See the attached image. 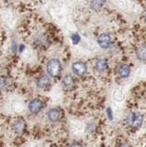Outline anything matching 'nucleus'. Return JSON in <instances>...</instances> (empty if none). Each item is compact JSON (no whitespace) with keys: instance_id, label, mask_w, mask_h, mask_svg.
Instances as JSON below:
<instances>
[{"instance_id":"1","label":"nucleus","mask_w":146,"mask_h":147,"mask_svg":"<svg viewBox=\"0 0 146 147\" xmlns=\"http://www.w3.org/2000/svg\"><path fill=\"white\" fill-rule=\"evenodd\" d=\"M46 70L49 76L58 77L62 73V63L58 59H52L47 63Z\"/></svg>"},{"instance_id":"2","label":"nucleus","mask_w":146,"mask_h":147,"mask_svg":"<svg viewBox=\"0 0 146 147\" xmlns=\"http://www.w3.org/2000/svg\"><path fill=\"white\" fill-rule=\"evenodd\" d=\"M126 122L129 126L133 129H139L143 122V115L139 112L132 111L126 117Z\"/></svg>"},{"instance_id":"3","label":"nucleus","mask_w":146,"mask_h":147,"mask_svg":"<svg viewBox=\"0 0 146 147\" xmlns=\"http://www.w3.org/2000/svg\"><path fill=\"white\" fill-rule=\"evenodd\" d=\"M44 106H45L44 101L42 98H36L30 101V103L28 105V109L31 114L37 115L44 109Z\"/></svg>"},{"instance_id":"4","label":"nucleus","mask_w":146,"mask_h":147,"mask_svg":"<svg viewBox=\"0 0 146 147\" xmlns=\"http://www.w3.org/2000/svg\"><path fill=\"white\" fill-rule=\"evenodd\" d=\"M63 117V110L59 107L52 108L47 112V118L52 122H57L59 121H61Z\"/></svg>"},{"instance_id":"5","label":"nucleus","mask_w":146,"mask_h":147,"mask_svg":"<svg viewBox=\"0 0 146 147\" xmlns=\"http://www.w3.org/2000/svg\"><path fill=\"white\" fill-rule=\"evenodd\" d=\"M72 71L75 75L78 76H83L85 75V73L87 72V65L84 62H75L72 64Z\"/></svg>"},{"instance_id":"6","label":"nucleus","mask_w":146,"mask_h":147,"mask_svg":"<svg viewBox=\"0 0 146 147\" xmlns=\"http://www.w3.org/2000/svg\"><path fill=\"white\" fill-rule=\"evenodd\" d=\"M98 42L99 46L103 49H108L111 46L112 40H111V37L108 33H102L98 37Z\"/></svg>"},{"instance_id":"7","label":"nucleus","mask_w":146,"mask_h":147,"mask_svg":"<svg viewBox=\"0 0 146 147\" xmlns=\"http://www.w3.org/2000/svg\"><path fill=\"white\" fill-rule=\"evenodd\" d=\"M36 85L40 89H47L51 86V78L46 75L40 76L36 81Z\"/></svg>"},{"instance_id":"8","label":"nucleus","mask_w":146,"mask_h":147,"mask_svg":"<svg viewBox=\"0 0 146 147\" xmlns=\"http://www.w3.org/2000/svg\"><path fill=\"white\" fill-rule=\"evenodd\" d=\"M117 72L120 77L127 78L131 74V68L126 63H120L117 67Z\"/></svg>"},{"instance_id":"9","label":"nucleus","mask_w":146,"mask_h":147,"mask_svg":"<svg viewBox=\"0 0 146 147\" xmlns=\"http://www.w3.org/2000/svg\"><path fill=\"white\" fill-rule=\"evenodd\" d=\"M12 128H13V131H14L16 133H19V134H20V133H21L22 131H23L25 130V128H26L25 121L23 119H21V118L17 119L16 121H14V123H13Z\"/></svg>"},{"instance_id":"10","label":"nucleus","mask_w":146,"mask_h":147,"mask_svg":"<svg viewBox=\"0 0 146 147\" xmlns=\"http://www.w3.org/2000/svg\"><path fill=\"white\" fill-rule=\"evenodd\" d=\"M62 84H63V86L65 87V88L70 90V89H73L75 87V82L74 77L70 75H67L63 77V79L62 81Z\"/></svg>"},{"instance_id":"11","label":"nucleus","mask_w":146,"mask_h":147,"mask_svg":"<svg viewBox=\"0 0 146 147\" xmlns=\"http://www.w3.org/2000/svg\"><path fill=\"white\" fill-rule=\"evenodd\" d=\"M108 62L106 59H98L95 64L96 70L99 73H103L108 69Z\"/></svg>"},{"instance_id":"12","label":"nucleus","mask_w":146,"mask_h":147,"mask_svg":"<svg viewBox=\"0 0 146 147\" xmlns=\"http://www.w3.org/2000/svg\"><path fill=\"white\" fill-rule=\"evenodd\" d=\"M137 57H138L141 61H145L146 60V45H141L138 47L136 51Z\"/></svg>"},{"instance_id":"13","label":"nucleus","mask_w":146,"mask_h":147,"mask_svg":"<svg viewBox=\"0 0 146 147\" xmlns=\"http://www.w3.org/2000/svg\"><path fill=\"white\" fill-rule=\"evenodd\" d=\"M104 5V0H95V1L92 2V5H91V7H92L94 9H100Z\"/></svg>"},{"instance_id":"14","label":"nucleus","mask_w":146,"mask_h":147,"mask_svg":"<svg viewBox=\"0 0 146 147\" xmlns=\"http://www.w3.org/2000/svg\"><path fill=\"white\" fill-rule=\"evenodd\" d=\"M71 40H72L73 43H74V44H77L80 41V36L77 33H74L71 36Z\"/></svg>"},{"instance_id":"15","label":"nucleus","mask_w":146,"mask_h":147,"mask_svg":"<svg viewBox=\"0 0 146 147\" xmlns=\"http://www.w3.org/2000/svg\"><path fill=\"white\" fill-rule=\"evenodd\" d=\"M107 114H108V118L109 119H113V111L111 108H108L107 109Z\"/></svg>"},{"instance_id":"16","label":"nucleus","mask_w":146,"mask_h":147,"mask_svg":"<svg viewBox=\"0 0 146 147\" xmlns=\"http://www.w3.org/2000/svg\"><path fill=\"white\" fill-rule=\"evenodd\" d=\"M70 147H83L80 142H73V144L70 145Z\"/></svg>"},{"instance_id":"17","label":"nucleus","mask_w":146,"mask_h":147,"mask_svg":"<svg viewBox=\"0 0 146 147\" xmlns=\"http://www.w3.org/2000/svg\"><path fill=\"white\" fill-rule=\"evenodd\" d=\"M25 49V46L23 45V44H20V46H19V47H17V50H19V52L20 53H22V52H23V50Z\"/></svg>"},{"instance_id":"18","label":"nucleus","mask_w":146,"mask_h":147,"mask_svg":"<svg viewBox=\"0 0 146 147\" xmlns=\"http://www.w3.org/2000/svg\"><path fill=\"white\" fill-rule=\"evenodd\" d=\"M118 147H130V146L127 144H120V145H118Z\"/></svg>"},{"instance_id":"19","label":"nucleus","mask_w":146,"mask_h":147,"mask_svg":"<svg viewBox=\"0 0 146 147\" xmlns=\"http://www.w3.org/2000/svg\"><path fill=\"white\" fill-rule=\"evenodd\" d=\"M145 18H146V13H145Z\"/></svg>"}]
</instances>
